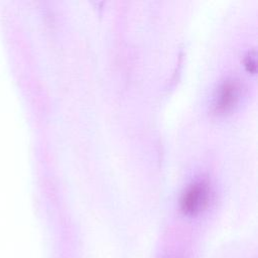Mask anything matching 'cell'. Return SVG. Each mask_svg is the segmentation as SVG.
<instances>
[{
  "label": "cell",
  "mask_w": 258,
  "mask_h": 258,
  "mask_svg": "<svg viewBox=\"0 0 258 258\" xmlns=\"http://www.w3.org/2000/svg\"><path fill=\"white\" fill-rule=\"evenodd\" d=\"M210 198V188L204 180H196L188 184L181 195L180 207L187 215H196L203 211Z\"/></svg>",
  "instance_id": "cell-1"
},
{
  "label": "cell",
  "mask_w": 258,
  "mask_h": 258,
  "mask_svg": "<svg viewBox=\"0 0 258 258\" xmlns=\"http://www.w3.org/2000/svg\"><path fill=\"white\" fill-rule=\"evenodd\" d=\"M241 86L235 79H226L217 88L213 98V110L216 113H227L238 103Z\"/></svg>",
  "instance_id": "cell-2"
},
{
  "label": "cell",
  "mask_w": 258,
  "mask_h": 258,
  "mask_svg": "<svg viewBox=\"0 0 258 258\" xmlns=\"http://www.w3.org/2000/svg\"><path fill=\"white\" fill-rule=\"evenodd\" d=\"M244 63H245L246 69H247L249 72H251V73H254V72H255V70H256V60H255V56H254V55H252V54L249 53V54L246 56Z\"/></svg>",
  "instance_id": "cell-3"
}]
</instances>
